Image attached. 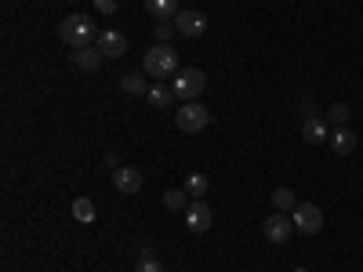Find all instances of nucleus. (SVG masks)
Segmentation results:
<instances>
[{"label": "nucleus", "instance_id": "25", "mask_svg": "<svg viewBox=\"0 0 363 272\" xmlns=\"http://www.w3.org/2000/svg\"><path fill=\"white\" fill-rule=\"evenodd\" d=\"M294 272H309V268H294Z\"/></svg>", "mask_w": 363, "mask_h": 272}, {"label": "nucleus", "instance_id": "21", "mask_svg": "<svg viewBox=\"0 0 363 272\" xmlns=\"http://www.w3.org/2000/svg\"><path fill=\"white\" fill-rule=\"evenodd\" d=\"M327 116H330V124H335V128H345V124H349V106H345V102L330 106V113H327Z\"/></svg>", "mask_w": 363, "mask_h": 272}, {"label": "nucleus", "instance_id": "17", "mask_svg": "<svg viewBox=\"0 0 363 272\" xmlns=\"http://www.w3.org/2000/svg\"><path fill=\"white\" fill-rule=\"evenodd\" d=\"M120 87H124L128 95H149V87H153V84H145L138 73H128V76H120Z\"/></svg>", "mask_w": 363, "mask_h": 272}, {"label": "nucleus", "instance_id": "12", "mask_svg": "<svg viewBox=\"0 0 363 272\" xmlns=\"http://www.w3.org/2000/svg\"><path fill=\"white\" fill-rule=\"evenodd\" d=\"M102 58H106V55H102L99 47H77V51H73V66L84 69V73H95V69L102 66Z\"/></svg>", "mask_w": 363, "mask_h": 272}, {"label": "nucleus", "instance_id": "18", "mask_svg": "<svg viewBox=\"0 0 363 272\" xmlns=\"http://www.w3.org/2000/svg\"><path fill=\"white\" fill-rule=\"evenodd\" d=\"M272 207L284 210V215H291V210L298 207V196H294L291 189H277V193H272Z\"/></svg>", "mask_w": 363, "mask_h": 272}, {"label": "nucleus", "instance_id": "5", "mask_svg": "<svg viewBox=\"0 0 363 272\" xmlns=\"http://www.w3.org/2000/svg\"><path fill=\"white\" fill-rule=\"evenodd\" d=\"M294 232H298V229H294V218L284 215V210H277V215H269V218L262 222V236L269 239V244H287Z\"/></svg>", "mask_w": 363, "mask_h": 272}, {"label": "nucleus", "instance_id": "8", "mask_svg": "<svg viewBox=\"0 0 363 272\" xmlns=\"http://www.w3.org/2000/svg\"><path fill=\"white\" fill-rule=\"evenodd\" d=\"M142 181H145V178H142L135 167H116V171H113V186H116V193H124V196H138Z\"/></svg>", "mask_w": 363, "mask_h": 272}, {"label": "nucleus", "instance_id": "23", "mask_svg": "<svg viewBox=\"0 0 363 272\" xmlns=\"http://www.w3.org/2000/svg\"><path fill=\"white\" fill-rule=\"evenodd\" d=\"M135 272H164V265H160L157 258H138V265H135Z\"/></svg>", "mask_w": 363, "mask_h": 272}, {"label": "nucleus", "instance_id": "2", "mask_svg": "<svg viewBox=\"0 0 363 272\" xmlns=\"http://www.w3.org/2000/svg\"><path fill=\"white\" fill-rule=\"evenodd\" d=\"M58 37L77 51V47H91L102 33H99V26L91 22L87 15H69V18H62V26H58Z\"/></svg>", "mask_w": 363, "mask_h": 272}, {"label": "nucleus", "instance_id": "6", "mask_svg": "<svg viewBox=\"0 0 363 272\" xmlns=\"http://www.w3.org/2000/svg\"><path fill=\"white\" fill-rule=\"evenodd\" d=\"M291 218H294V229L298 232H306V236H316L323 229V210L316 203H298L291 210Z\"/></svg>", "mask_w": 363, "mask_h": 272}, {"label": "nucleus", "instance_id": "4", "mask_svg": "<svg viewBox=\"0 0 363 272\" xmlns=\"http://www.w3.org/2000/svg\"><path fill=\"white\" fill-rule=\"evenodd\" d=\"M174 124L186 135H200L211 124V109L200 106V102H182V109H174Z\"/></svg>", "mask_w": 363, "mask_h": 272}, {"label": "nucleus", "instance_id": "19", "mask_svg": "<svg viewBox=\"0 0 363 272\" xmlns=\"http://www.w3.org/2000/svg\"><path fill=\"white\" fill-rule=\"evenodd\" d=\"M164 203H167V210H186L189 207V193L186 189H167L164 193Z\"/></svg>", "mask_w": 363, "mask_h": 272}, {"label": "nucleus", "instance_id": "20", "mask_svg": "<svg viewBox=\"0 0 363 272\" xmlns=\"http://www.w3.org/2000/svg\"><path fill=\"white\" fill-rule=\"evenodd\" d=\"M182 189H186L189 196H203L207 193V178L193 171V174H186V186H182Z\"/></svg>", "mask_w": 363, "mask_h": 272}, {"label": "nucleus", "instance_id": "15", "mask_svg": "<svg viewBox=\"0 0 363 272\" xmlns=\"http://www.w3.org/2000/svg\"><path fill=\"white\" fill-rule=\"evenodd\" d=\"M330 149H335L338 157L356 153V135H352L349 128H335V131H330Z\"/></svg>", "mask_w": 363, "mask_h": 272}, {"label": "nucleus", "instance_id": "24", "mask_svg": "<svg viewBox=\"0 0 363 272\" xmlns=\"http://www.w3.org/2000/svg\"><path fill=\"white\" fill-rule=\"evenodd\" d=\"M95 8H99L102 15H113V11H116V0H95Z\"/></svg>", "mask_w": 363, "mask_h": 272}, {"label": "nucleus", "instance_id": "1", "mask_svg": "<svg viewBox=\"0 0 363 272\" xmlns=\"http://www.w3.org/2000/svg\"><path fill=\"white\" fill-rule=\"evenodd\" d=\"M178 69H182L178 66V51L171 44H157L153 51H145V58H142V73L153 76V80H171Z\"/></svg>", "mask_w": 363, "mask_h": 272}, {"label": "nucleus", "instance_id": "11", "mask_svg": "<svg viewBox=\"0 0 363 272\" xmlns=\"http://www.w3.org/2000/svg\"><path fill=\"white\" fill-rule=\"evenodd\" d=\"M142 4H145V11L153 15L157 22H174V15L182 11L178 0H142Z\"/></svg>", "mask_w": 363, "mask_h": 272}, {"label": "nucleus", "instance_id": "3", "mask_svg": "<svg viewBox=\"0 0 363 272\" xmlns=\"http://www.w3.org/2000/svg\"><path fill=\"white\" fill-rule=\"evenodd\" d=\"M171 87H174V98H182V102H200L203 87H207V76H203V69H178V73L171 76Z\"/></svg>", "mask_w": 363, "mask_h": 272}, {"label": "nucleus", "instance_id": "14", "mask_svg": "<svg viewBox=\"0 0 363 272\" xmlns=\"http://www.w3.org/2000/svg\"><path fill=\"white\" fill-rule=\"evenodd\" d=\"M149 106H153V109H167L171 102H174V87L167 84V80H157L153 87H149Z\"/></svg>", "mask_w": 363, "mask_h": 272}, {"label": "nucleus", "instance_id": "13", "mask_svg": "<svg viewBox=\"0 0 363 272\" xmlns=\"http://www.w3.org/2000/svg\"><path fill=\"white\" fill-rule=\"evenodd\" d=\"M301 138L309 145H320V142H330V131L320 116H306V124H301Z\"/></svg>", "mask_w": 363, "mask_h": 272}, {"label": "nucleus", "instance_id": "10", "mask_svg": "<svg viewBox=\"0 0 363 272\" xmlns=\"http://www.w3.org/2000/svg\"><path fill=\"white\" fill-rule=\"evenodd\" d=\"M211 218H215V215H211V207H207L203 200H193V203L186 207V225H189L193 232H207V229H211Z\"/></svg>", "mask_w": 363, "mask_h": 272}, {"label": "nucleus", "instance_id": "22", "mask_svg": "<svg viewBox=\"0 0 363 272\" xmlns=\"http://www.w3.org/2000/svg\"><path fill=\"white\" fill-rule=\"evenodd\" d=\"M174 37H178L174 22H157V44H171Z\"/></svg>", "mask_w": 363, "mask_h": 272}, {"label": "nucleus", "instance_id": "9", "mask_svg": "<svg viewBox=\"0 0 363 272\" xmlns=\"http://www.w3.org/2000/svg\"><path fill=\"white\" fill-rule=\"evenodd\" d=\"M99 51L106 58H124L128 55V37L120 33V29H106V33L99 37Z\"/></svg>", "mask_w": 363, "mask_h": 272}, {"label": "nucleus", "instance_id": "7", "mask_svg": "<svg viewBox=\"0 0 363 272\" xmlns=\"http://www.w3.org/2000/svg\"><path fill=\"white\" fill-rule=\"evenodd\" d=\"M174 29H178V37L196 40V37L207 33V15H203V11H186V8H182V11L174 15Z\"/></svg>", "mask_w": 363, "mask_h": 272}, {"label": "nucleus", "instance_id": "16", "mask_svg": "<svg viewBox=\"0 0 363 272\" xmlns=\"http://www.w3.org/2000/svg\"><path fill=\"white\" fill-rule=\"evenodd\" d=\"M95 215H99V210H95V203H91L87 196H77V200H73V218H77L80 225H91V222H95Z\"/></svg>", "mask_w": 363, "mask_h": 272}]
</instances>
